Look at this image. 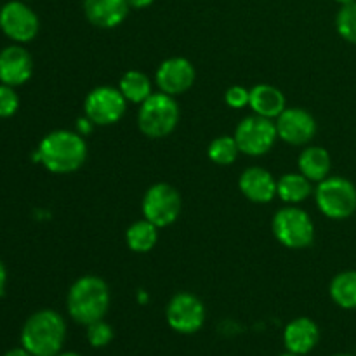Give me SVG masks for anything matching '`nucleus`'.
<instances>
[{
	"instance_id": "1",
	"label": "nucleus",
	"mask_w": 356,
	"mask_h": 356,
	"mask_svg": "<svg viewBox=\"0 0 356 356\" xmlns=\"http://www.w3.org/2000/svg\"><path fill=\"white\" fill-rule=\"evenodd\" d=\"M35 159L52 174H72L87 160V143L76 131H52L40 141Z\"/></svg>"
},
{
	"instance_id": "2",
	"label": "nucleus",
	"mask_w": 356,
	"mask_h": 356,
	"mask_svg": "<svg viewBox=\"0 0 356 356\" xmlns=\"http://www.w3.org/2000/svg\"><path fill=\"white\" fill-rule=\"evenodd\" d=\"M110 287L97 275H83L76 278L66 296V309L73 322L90 325L97 320H104L110 309Z\"/></svg>"
},
{
	"instance_id": "3",
	"label": "nucleus",
	"mask_w": 356,
	"mask_h": 356,
	"mask_svg": "<svg viewBox=\"0 0 356 356\" xmlns=\"http://www.w3.org/2000/svg\"><path fill=\"white\" fill-rule=\"evenodd\" d=\"M66 339V322L54 309H40L24 322L21 344L33 356H58Z\"/></svg>"
},
{
	"instance_id": "4",
	"label": "nucleus",
	"mask_w": 356,
	"mask_h": 356,
	"mask_svg": "<svg viewBox=\"0 0 356 356\" xmlns=\"http://www.w3.org/2000/svg\"><path fill=\"white\" fill-rule=\"evenodd\" d=\"M179 117L176 97L165 92H153L145 103L139 104L138 127L146 138L163 139L176 131Z\"/></svg>"
},
{
	"instance_id": "5",
	"label": "nucleus",
	"mask_w": 356,
	"mask_h": 356,
	"mask_svg": "<svg viewBox=\"0 0 356 356\" xmlns=\"http://www.w3.org/2000/svg\"><path fill=\"white\" fill-rule=\"evenodd\" d=\"M271 232L282 245L292 250L308 249L315 242V222L312 216L298 205L278 209L271 221Z\"/></svg>"
},
{
	"instance_id": "6",
	"label": "nucleus",
	"mask_w": 356,
	"mask_h": 356,
	"mask_svg": "<svg viewBox=\"0 0 356 356\" xmlns=\"http://www.w3.org/2000/svg\"><path fill=\"white\" fill-rule=\"evenodd\" d=\"M315 200L325 218L344 221L356 212V186L348 177L329 176L316 184Z\"/></svg>"
},
{
	"instance_id": "7",
	"label": "nucleus",
	"mask_w": 356,
	"mask_h": 356,
	"mask_svg": "<svg viewBox=\"0 0 356 356\" xmlns=\"http://www.w3.org/2000/svg\"><path fill=\"white\" fill-rule=\"evenodd\" d=\"M183 209L181 195L172 184L155 183L146 190L143 197V218L148 219L156 228H167L177 221Z\"/></svg>"
},
{
	"instance_id": "8",
	"label": "nucleus",
	"mask_w": 356,
	"mask_h": 356,
	"mask_svg": "<svg viewBox=\"0 0 356 356\" xmlns=\"http://www.w3.org/2000/svg\"><path fill=\"white\" fill-rule=\"evenodd\" d=\"M235 141L240 153L249 156H263L270 152L278 139L275 120L261 115H249L235 129Z\"/></svg>"
},
{
	"instance_id": "9",
	"label": "nucleus",
	"mask_w": 356,
	"mask_h": 356,
	"mask_svg": "<svg viewBox=\"0 0 356 356\" xmlns=\"http://www.w3.org/2000/svg\"><path fill=\"white\" fill-rule=\"evenodd\" d=\"M127 110V101L118 87H94L83 99V113L94 125L106 127L122 120Z\"/></svg>"
},
{
	"instance_id": "10",
	"label": "nucleus",
	"mask_w": 356,
	"mask_h": 356,
	"mask_svg": "<svg viewBox=\"0 0 356 356\" xmlns=\"http://www.w3.org/2000/svg\"><path fill=\"white\" fill-rule=\"evenodd\" d=\"M165 320L177 334H195L205 323V306L191 292H177L165 308Z\"/></svg>"
},
{
	"instance_id": "11",
	"label": "nucleus",
	"mask_w": 356,
	"mask_h": 356,
	"mask_svg": "<svg viewBox=\"0 0 356 356\" xmlns=\"http://www.w3.org/2000/svg\"><path fill=\"white\" fill-rule=\"evenodd\" d=\"M0 30L10 40L17 44H26L37 37L40 23H38L37 14L26 3L13 0L0 9Z\"/></svg>"
},
{
	"instance_id": "12",
	"label": "nucleus",
	"mask_w": 356,
	"mask_h": 356,
	"mask_svg": "<svg viewBox=\"0 0 356 356\" xmlns=\"http://www.w3.org/2000/svg\"><path fill=\"white\" fill-rule=\"evenodd\" d=\"M275 124H277L278 139L292 146L308 145L318 131L315 117L305 108H285L278 115Z\"/></svg>"
},
{
	"instance_id": "13",
	"label": "nucleus",
	"mask_w": 356,
	"mask_h": 356,
	"mask_svg": "<svg viewBox=\"0 0 356 356\" xmlns=\"http://www.w3.org/2000/svg\"><path fill=\"white\" fill-rule=\"evenodd\" d=\"M195 66L186 58H169L160 63L159 70L155 73L156 86L160 92H165L169 96H181L186 90H190L195 83Z\"/></svg>"
},
{
	"instance_id": "14",
	"label": "nucleus",
	"mask_w": 356,
	"mask_h": 356,
	"mask_svg": "<svg viewBox=\"0 0 356 356\" xmlns=\"http://www.w3.org/2000/svg\"><path fill=\"white\" fill-rule=\"evenodd\" d=\"M33 75V59L21 45H9L0 51V82L6 86H23Z\"/></svg>"
},
{
	"instance_id": "15",
	"label": "nucleus",
	"mask_w": 356,
	"mask_h": 356,
	"mask_svg": "<svg viewBox=\"0 0 356 356\" xmlns=\"http://www.w3.org/2000/svg\"><path fill=\"white\" fill-rule=\"evenodd\" d=\"M238 188L252 204H270L277 197V179L263 167H249L240 174Z\"/></svg>"
},
{
	"instance_id": "16",
	"label": "nucleus",
	"mask_w": 356,
	"mask_h": 356,
	"mask_svg": "<svg viewBox=\"0 0 356 356\" xmlns=\"http://www.w3.org/2000/svg\"><path fill=\"white\" fill-rule=\"evenodd\" d=\"M320 341V329L315 320L308 316H299L287 323L284 330V344L289 353L308 355L316 348Z\"/></svg>"
},
{
	"instance_id": "17",
	"label": "nucleus",
	"mask_w": 356,
	"mask_h": 356,
	"mask_svg": "<svg viewBox=\"0 0 356 356\" xmlns=\"http://www.w3.org/2000/svg\"><path fill=\"white\" fill-rule=\"evenodd\" d=\"M129 9L127 0H83V14L89 23L104 30L120 26Z\"/></svg>"
},
{
	"instance_id": "18",
	"label": "nucleus",
	"mask_w": 356,
	"mask_h": 356,
	"mask_svg": "<svg viewBox=\"0 0 356 356\" xmlns=\"http://www.w3.org/2000/svg\"><path fill=\"white\" fill-rule=\"evenodd\" d=\"M249 106L256 115L277 120L278 115L287 108V101L278 87L271 83H257L250 89Z\"/></svg>"
},
{
	"instance_id": "19",
	"label": "nucleus",
	"mask_w": 356,
	"mask_h": 356,
	"mask_svg": "<svg viewBox=\"0 0 356 356\" xmlns=\"http://www.w3.org/2000/svg\"><path fill=\"white\" fill-rule=\"evenodd\" d=\"M299 172L308 177L312 183L318 184L330 176L332 170V156L323 146H308L299 153L298 159Z\"/></svg>"
},
{
	"instance_id": "20",
	"label": "nucleus",
	"mask_w": 356,
	"mask_h": 356,
	"mask_svg": "<svg viewBox=\"0 0 356 356\" xmlns=\"http://www.w3.org/2000/svg\"><path fill=\"white\" fill-rule=\"evenodd\" d=\"M313 193L312 181L301 172H289L278 177L277 197L287 205H298Z\"/></svg>"
},
{
	"instance_id": "21",
	"label": "nucleus",
	"mask_w": 356,
	"mask_h": 356,
	"mask_svg": "<svg viewBox=\"0 0 356 356\" xmlns=\"http://www.w3.org/2000/svg\"><path fill=\"white\" fill-rule=\"evenodd\" d=\"M159 229L148 219H138L125 232V243L136 254H146L159 242Z\"/></svg>"
},
{
	"instance_id": "22",
	"label": "nucleus",
	"mask_w": 356,
	"mask_h": 356,
	"mask_svg": "<svg viewBox=\"0 0 356 356\" xmlns=\"http://www.w3.org/2000/svg\"><path fill=\"white\" fill-rule=\"evenodd\" d=\"M118 89L124 94L127 103L143 104L149 96L153 94L152 80L146 73L139 72V70H129L122 75L120 82H118Z\"/></svg>"
},
{
	"instance_id": "23",
	"label": "nucleus",
	"mask_w": 356,
	"mask_h": 356,
	"mask_svg": "<svg viewBox=\"0 0 356 356\" xmlns=\"http://www.w3.org/2000/svg\"><path fill=\"white\" fill-rule=\"evenodd\" d=\"M329 294L339 308L356 309V270L337 273L330 282Z\"/></svg>"
},
{
	"instance_id": "24",
	"label": "nucleus",
	"mask_w": 356,
	"mask_h": 356,
	"mask_svg": "<svg viewBox=\"0 0 356 356\" xmlns=\"http://www.w3.org/2000/svg\"><path fill=\"white\" fill-rule=\"evenodd\" d=\"M238 145L233 136H219L212 139L207 148V156L216 165H232L238 159Z\"/></svg>"
},
{
	"instance_id": "25",
	"label": "nucleus",
	"mask_w": 356,
	"mask_h": 356,
	"mask_svg": "<svg viewBox=\"0 0 356 356\" xmlns=\"http://www.w3.org/2000/svg\"><path fill=\"white\" fill-rule=\"evenodd\" d=\"M336 28L341 38L356 45V2L341 6L336 16Z\"/></svg>"
},
{
	"instance_id": "26",
	"label": "nucleus",
	"mask_w": 356,
	"mask_h": 356,
	"mask_svg": "<svg viewBox=\"0 0 356 356\" xmlns=\"http://www.w3.org/2000/svg\"><path fill=\"white\" fill-rule=\"evenodd\" d=\"M111 339H113V329L104 320H97V322L87 325V341L92 348L108 346Z\"/></svg>"
},
{
	"instance_id": "27",
	"label": "nucleus",
	"mask_w": 356,
	"mask_h": 356,
	"mask_svg": "<svg viewBox=\"0 0 356 356\" xmlns=\"http://www.w3.org/2000/svg\"><path fill=\"white\" fill-rule=\"evenodd\" d=\"M17 108H19V97L14 87L2 83L0 86V118L13 117Z\"/></svg>"
},
{
	"instance_id": "28",
	"label": "nucleus",
	"mask_w": 356,
	"mask_h": 356,
	"mask_svg": "<svg viewBox=\"0 0 356 356\" xmlns=\"http://www.w3.org/2000/svg\"><path fill=\"white\" fill-rule=\"evenodd\" d=\"M250 90L245 89L243 86H232L225 94V101L229 108L235 110H242V108L249 106Z\"/></svg>"
},
{
	"instance_id": "29",
	"label": "nucleus",
	"mask_w": 356,
	"mask_h": 356,
	"mask_svg": "<svg viewBox=\"0 0 356 356\" xmlns=\"http://www.w3.org/2000/svg\"><path fill=\"white\" fill-rule=\"evenodd\" d=\"M92 127H94V124L87 117L79 118V129H76V132L82 136H87L90 131H92Z\"/></svg>"
},
{
	"instance_id": "30",
	"label": "nucleus",
	"mask_w": 356,
	"mask_h": 356,
	"mask_svg": "<svg viewBox=\"0 0 356 356\" xmlns=\"http://www.w3.org/2000/svg\"><path fill=\"white\" fill-rule=\"evenodd\" d=\"M129 2V7H132V9H146V7L152 6L155 0H127Z\"/></svg>"
},
{
	"instance_id": "31",
	"label": "nucleus",
	"mask_w": 356,
	"mask_h": 356,
	"mask_svg": "<svg viewBox=\"0 0 356 356\" xmlns=\"http://www.w3.org/2000/svg\"><path fill=\"white\" fill-rule=\"evenodd\" d=\"M6 282H7V271H6V266H3V263L0 261V296H2L3 291H6Z\"/></svg>"
},
{
	"instance_id": "32",
	"label": "nucleus",
	"mask_w": 356,
	"mask_h": 356,
	"mask_svg": "<svg viewBox=\"0 0 356 356\" xmlns=\"http://www.w3.org/2000/svg\"><path fill=\"white\" fill-rule=\"evenodd\" d=\"M3 356H33V355H31L28 350H24V348H14V350L7 351Z\"/></svg>"
},
{
	"instance_id": "33",
	"label": "nucleus",
	"mask_w": 356,
	"mask_h": 356,
	"mask_svg": "<svg viewBox=\"0 0 356 356\" xmlns=\"http://www.w3.org/2000/svg\"><path fill=\"white\" fill-rule=\"evenodd\" d=\"M337 3H341V6H348V3H353L356 0H336Z\"/></svg>"
},
{
	"instance_id": "34",
	"label": "nucleus",
	"mask_w": 356,
	"mask_h": 356,
	"mask_svg": "<svg viewBox=\"0 0 356 356\" xmlns=\"http://www.w3.org/2000/svg\"><path fill=\"white\" fill-rule=\"evenodd\" d=\"M58 356H82L79 353H73V351H66V353H59Z\"/></svg>"
},
{
	"instance_id": "35",
	"label": "nucleus",
	"mask_w": 356,
	"mask_h": 356,
	"mask_svg": "<svg viewBox=\"0 0 356 356\" xmlns=\"http://www.w3.org/2000/svg\"><path fill=\"white\" fill-rule=\"evenodd\" d=\"M280 356H301V355H294V353H289V351H287V353H285V355H280Z\"/></svg>"
},
{
	"instance_id": "36",
	"label": "nucleus",
	"mask_w": 356,
	"mask_h": 356,
	"mask_svg": "<svg viewBox=\"0 0 356 356\" xmlns=\"http://www.w3.org/2000/svg\"><path fill=\"white\" fill-rule=\"evenodd\" d=\"M332 356H353V355H348V353H339V355H332Z\"/></svg>"
}]
</instances>
